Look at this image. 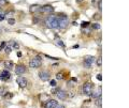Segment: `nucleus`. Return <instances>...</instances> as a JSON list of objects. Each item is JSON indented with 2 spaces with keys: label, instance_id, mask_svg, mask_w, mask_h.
I'll list each match as a JSON object with an SVG mask.
<instances>
[{
  "label": "nucleus",
  "instance_id": "1",
  "mask_svg": "<svg viewBox=\"0 0 129 108\" xmlns=\"http://www.w3.org/2000/svg\"><path fill=\"white\" fill-rule=\"evenodd\" d=\"M45 25L50 28V29H58L59 25H58V17L55 16V15H51V16H47V18L45 19Z\"/></svg>",
  "mask_w": 129,
  "mask_h": 108
},
{
  "label": "nucleus",
  "instance_id": "2",
  "mask_svg": "<svg viewBox=\"0 0 129 108\" xmlns=\"http://www.w3.org/2000/svg\"><path fill=\"white\" fill-rule=\"evenodd\" d=\"M41 63H42L41 57H40V56H37V57L32 58V59L30 60L29 66L31 67V69H37V67H39L40 65H41Z\"/></svg>",
  "mask_w": 129,
  "mask_h": 108
},
{
  "label": "nucleus",
  "instance_id": "3",
  "mask_svg": "<svg viewBox=\"0 0 129 108\" xmlns=\"http://www.w3.org/2000/svg\"><path fill=\"white\" fill-rule=\"evenodd\" d=\"M92 88H94V83H92V82H89V81L85 82V83H84V86H83V92H84V94L91 95L92 94Z\"/></svg>",
  "mask_w": 129,
  "mask_h": 108
},
{
  "label": "nucleus",
  "instance_id": "4",
  "mask_svg": "<svg viewBox=\"0 0 129 108\" xmlns=\"http://www.w3.org/2000/svg\"><path fill=\"white\" fill-rule=\"evenodd\" d=\"M58 25H59V28H66L69 25V18H68L66 15L59 16L58 17Z\"/></svg>",
  "mask_w": 129,
  "mask_h": 108
},
{
  "label": "nucleus",
  "instance_id": "5",
  "mask_svg": "<svg viewBox=\"0 0 129 108\" xmlns=\"http://www.w3.org/2000/svg\"><path fill=\"white\" fill-rule=\"evenodd\" d=\"M40 12L43 14H52L54 12V8L51 5H45V6L40 8Z\"/></svg>",
  "mask_w": 129,
  "mask_h": 108
},
{
  "label": "nucleus",
  "instance_id": "6",
  "mask_svg": "<svg viewBox=\"0 0 129 108\" xmlns=\"http://www.w3.org/2000/svg\"><path fill=\"white\" fill-rule=\"evenodd\" d=\"M53 93L56 94V96H57L59 99H62V101L67 98V93H66V92H64L63 90L59 89V88H57L56 90H53Z\"/></svg>",
  "mask_w": 129,
  "mask_h": 108
},
{
  "label": "nucleus",
  "instance_id": "7",
  "mask_svg": "<svg viewBox=\"0 0 129 108\" xmlns=\"http://www.w3.org/2000/svg\"><path fill=\"white\" fill-rule=\"evenodd\" d=\"M94 61H95V57H92V56H87V57H85V59H84L83 64L86 69H89V67H91V64L94 63Z\"/></svg>",
  "mask_w": 129,
  "mask_h": 108
},
{
  "label": "nucleus",
  "instance_id": "8",
  "mask_svg": "<svg viewBox=\"0 0 129 108\" xmlns=\"http://www.w3.org/2000/svg\"><path fill=\"white\" fill-rule=\"evenodd\" d=\"M10 77H11V74L8 70H5L3 72H1V74H0V80H2V81L9 80Z\"/></svg>",
  "mask_w": 129,
  "mask_h": 108
},
{
  "label": "nucleus",
  "instance_id": "9",
  "mask_svg": "<svg viewBox=\"0 0 129 108\" xmlns=\"http://www.w3.org/2000/svg\"><path fill=\"white\" fill-rule=\"evenodd\" d=\"M15 73L19 75V76H22L23 74H25L26 73V67L25 65H23V64H18V65H16L15 67Z\"/></svg>",
  "mask_w": 129,
  "mask_h": 108
},
{
  "label": "nucleus",
  "instance_id": "10",
  "mask_svg": "<svg viewBox=\"0 0 129 108\" xmlns=\"http://www.w3.org/2000/svg\"><path fill=\"white\" fill-rule=\"evenodd\" d=\"M39 78L41 79L42 81H47L50 79V73H47L45 71H41L39 73Z\"/></svg>",
  "mask_w": 129,
  "mask_h": 108
},
{
  "label": "nucleus",
  "instance_id": "11",
  "mask_svg": "<svg viewBox=\"0 0 129 108\" xmlns=\"http://www.w3.org/2000/svg\"><path fill=\"white\" fill-rule=\"evenodd\" d=\"M16 81H17L18 83V86L21 87V88H25L27 85H28V81H27V79L25 77H22V76H19V77L16 79Z\"/></svg>",
  "mask_w": 129,
  "mask_h": 108
},
{
  "label": "nucleus",
  "instance_id": "12",
  "mask_svg": "<svg viewBox=\"0 0 129 108\" xmlns=\"http://www.w3.org/2000/svg\"><path fill=\"white\" fill-rule=\"evenodd\" d=\"M57 102L55 101V99H48V101H46L45 105H44V108H55V106L57 105Z\"/></svg>",
  "mask_w": 129,
  "mask_h": 108
},
{
  "label": "nucleus",
  "instance_id": "13",
  "mask_svg": "<svg viewBox=\"0 0 129 108\" xmlns=\"http://www.w3.org/2000/svg\"><path fill=\"white\" fill-rule=\"evenodd\" d=\"M40 8L41 6L39 5H31L29 7V12L30 13H37V12H40Z\"/></svg>",
  "mask_w": 129,
  "mask_h": 108
},
{
  "label": "nucleus",
  "instance_id": "14",
  "mask_svg": "<svg viewBox=\"0 0 129 108\" xmlns=\"http://www.w3.org/2000/svg\"><path fill=\"white\" fill-rule=\"evenodd\" d=\"M3 64H5V66L7 67L8 70H12L14 67L13 61H10V60H7V61H5V62H3Z\"/></svg>",
  "mask_w": 129,
  "mask_h": 108
},
{
  "label": "nucleus",
  "instance_id": "15",
  "mask_svg": "<svg viewBox=\"0 0 129 108\" xmlns=\"http://www.w3.org/2000/svg\"><path fill=\"white\" fill-rule=\"evenodd\" d=\"M56 79H57V80H61V79H63V73L62 72H59V73L56 74Z\"/></svg>",
  "mask_w": 129,
  "mask_h": 108
},
{
  "label": "nucleus",
  "instance_id": "16",
  "mask_svg": "<svg viewBox=\"0 0 129 108\" xmlns=\"http://www.w3.org/2000/svg\"><path fill=\"white\" fill-rule=\"evenodd\" d=\"M56 44H57V45H59L60 47H63V48H64V43H62V41H61V40H59V39H56Z\"/></svg>",
  "mask_w": 129,
  "mask_h": 108
},
{
  "label": "nucleus",
  "instance_id": "17",
  "mask_svg": "<svg viewBox=\"0 0 129 108\" xmlns=\"http://www.w3.org/2000/svg\"><path fill=\"white\" fill-rule=\"evenodd\" d=\"M102 98H101V96H100V97H98V98H97V101H96V105L97 106H99V107H101V105H102Z\"/></svg>",
  "mask_w": 129,
  "mask_h": 108
},
{
  "label": "nucleus",
  "instance_id": "18",
  "mask_svg": "<svg viewBox=\"0 0 129 108\" xmlns=\"http://www.w3.org/2000/svg\"><path fill=\"white\" fill-rule=\"evenodd\" d=\"M91 96H92V97H97V98H98V97L101 96V93H100V91H99V92H96V93L91 94Z\"/></svg>",
  "mask_w": 129,
  "mask_h": 108
},
{
  "label": "nucleus",
  "instance_id": "19",
  "mask_svg": "<svg viewBox=\"0 0 129 108\" xmlns=\"http://www.w3.org/2000/svg\"><path fill=\"white\" fill-rule=\"evenodd\" d=\"M88 25H90L88 22H82V24H81V26H82V28H86L88 27Z\"/></svg>",
  "mask_w": 129,
  "mask_h": 108
},
{
  "label": "nucleus",
  "instance_id": "20",
  "mask_svg": "<svg viewBox=\"0 0 129 108\" xmlns=\"http://www.w3.org/2000/svg\"><path fill=\"white\" fill-rule=\"evenodd\" d=\"M97 64H98V66H101V64H102V58L101 57H99L97 59Z\"/></svg>",
  "mask_w": 129,
  "mask_h": 108
},
{
  "label": "nucleus",
  "instance_id": "21",
  "mask_svg": "<svg viewBox=\"0 0 129 108\" xmlns=\"http://www.w3.org/2000/svg\"><path fill=\"white\" fill-rule=\"evenodd\" d=\"M92 28H94V29H96V30H98V29H100V25H99L98 23L92 24Z\"/></svg>",
  "mask_w": 129,
  "mask_h": 108
},
{
  "label": "nucleus",
  "instance_id": "22",
  "mask_svg": "<svg viewBox=\"0 0 129 108\" xmlns=\"http://www.w3.org/2000/svg\"><path fill=\"white\" fill-rule=\"evenodd\" d=\"M6 94V90L5 88H0V96H3Z\"/></svg>",
  "mask_w": 129,
  "mask_h": 108
},
{
  "label": "nucleus",
  "instance_id": "23",
  "mask_svg": "<svg viewBox=\"0 0 129 108\" xmlns=\"http://www.w3.org/2000/svg\"><path fill=\"white\" fill-rule=\"evenodd\" d=\"M5 50H6V53H7V54H10L11 51H12V48H11L10 46H7L6 48H5Z\"/></svg>",
  "mask_w": 129,
  "mask_h": 108
},
{
  "label": "nucleus",
  "instance_id": "24",
  "mask_svg": "<svg viewBox=\"0 0 129 108\" xmlns=\"http://www.w3.org/2000/svg\"><path fill=\"white\" fill-rule=\"evenodd\" d=\"M8 23H9L10 25H14V24H15V19L14 18H10V19H8Z\"/></svg>",
  "mask_w": 129,
  "mask_h": 108
},
{
  "label": "nucleus",
  "instance_id": "25",
  "mask_svg": "<svg viewBox=\"0 0 129 108\" xmlns=\"http://www.w3.org/2000/svg\"><path fill=\"white\" fill-rule=\"evenodd\" d=\"M98 8H99V11L102 10V0H99V2H98Z\"/></svg>",
  "mask_w": 129,
  "mask_h": 108
},
{
  "label": "nucleus",
  "instance_id": "26",
  "mask_svg": "<svg viewBox=\"0 0 129 108\" xmlns=\"http://www.w3.org/2000/svg\"><path fill=\"white\" fill-rule=\"evenodd\" d=\"M5 18H6V14H0V22H2V21H5Z\"/></svg>",
  "mask_w": 129,
  "mask_h": 108
},
{
  "label": "nucleus",
  "instance_id": "27",
  "mask_svg": "<svg viewBox=\"0 0 129 108\" xmlns=\"http://www.w3.org/2000/svg\"><path fill=\"white\" fill-rule=\"evenodd\" d=\"M50 83H51V86H52V87H55L56 85H57V83H56V80H55V79H53V80H51V82H50Z\"/></svg>",
  "mask_w": 129,
  "mask_h": 108
},
{
  "label": "nucleus",
  "instance_id": "28",
  "mask_svg": "<svg viewBox=\"0 0 129 108\" xmlns=\"http://www.w3.org/2000/svg\"><path fill=\"white\" fill-rule=\"evenodd\" d=\"M12 46H13L14 48H16V49L18 48V44H17V43H15V42H12Z\"/></svg>",
  "mask_w": 129,
  "mask_h": 108
},
{
  "label": "nucleus",
  "instance_id": "29",
  "mask_svg": "<svg viewBox=\"0 0 129 108\" xmlns=\"http://www.w3.org/2000/svg\"><path fill=\"white\" fill-rule=\"evenodd\" d=\"M3 96H5V98H10V97L13 96V94H11V93H10V94H7V93H6L5 95H3Z\"/></svg>",
  "mask_w": 129,
  "mask_h": 108
},
{
  "label": "nucleus",
  "instance_id": "30",
  "mask_svg": "<svg viewBox=\"0 0 129 108\" xmlns=\"http://www.w3.org/2000/svg\"><path fill=\"white\" fill-rule=\"evenodd\" d=\"M6 3H8V0H0V6H1V5H6Z\"/></svg>",
  "mask_w": 129,
  "mask_h": 108
},
{
  "label": "nucleus",
  "instance_id": "31",
  "mask_svg": "<svg viewBox=\"0 0 129 108\" xmlns=\"http://www.w3.org/2000/svg\"><path fill=\"white\" fill-rule=\"evenodd\" d=\"M0 46H1L2 48H6V47H7V42H2V43H1V45H0Z\"/></svg>",
  "mask_w": 129,
  "mask_h": 108
},
{
  "label": "nucleus",
  "instance_id": "32",
  "mask_svg": "<svg viewBox=\"0 0 129 108\" xmlns=\"http://www.w3.org/2000/svg\"><path fill=\"white\" fill-rule=\"evenodd\" d=\"M55 108H64L63 105H60V104H57V105L55 106Z\"/></svg>",
  "mask_w": 129,
  "mask_h": 108
},
{
  "label": "nucleus",
  "instance_id": "33",
  "mask_svg": "<svg viewBox=\"0 0 129 108\" xmlns=\"http://www.w3.org/2000/svg\"><path fill=\"white\" fill-rule=\"evenodd\" d=\"M97 79H98V80H101V79H102L101 74H98V75H97Z\"/></svg>",
  "mask_w": 129,
  "mask_h": 108
},
{
  "label": "nucleus",
  "instance_id": "34",
  "mask_svg": "<svg viewBox=\"0 0 129 108\" xmlns=\"http://www.w3.org/2000/svg\"><path fill=\"white\" fill-rule=\"evenodd\" d=\"M1 12H2V8H1V6H0V14H1Z\"/></svg>",
  "mask_w": 129,
  "mask_h": 108
},
{
  "label": "nucleus",
  "instance_id": "35",
  "mask_svg": "<svg viewBox=\"0 0 129 108\" xmlns=\"http://www.w3.org/2000/svg\"><path fill=\"white\" fill-rule=\"evenodd\" d=\"M76 1H78V2H81V1H82V0H76Z\"/></svg>",
  "mask_w": 129,
  "mask_h": 108
},
{
  "label": "nucleus",
  "instance_id": "36",
  "mask_svg": "<svg viewBox=\"0 0 129 108\" xmlns=\"http://www.w3.org/2000/svg\"><path fill=\"white\" fill-rule=\"evenodd\" d=\"M1 49H2V47H1V46H0V51H1Z\"/></svg>",
  "mask_w": 129,
  "mask_h": 108
},
{
  "label": "nucleus",
  "instance_id": "37",
  "mask_svg": "<svg viewBox=\"0 0 129 108\" xmlns=\"http://www.w3.org/2000/svg\"><path fill=\"white\" fill-rule=\"evenodd\" d=\"M0 33H1V29H0Z\"/></svg>",
  "mask_w": 129,
  "mask_h": 108
}]
</instances>
